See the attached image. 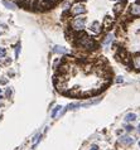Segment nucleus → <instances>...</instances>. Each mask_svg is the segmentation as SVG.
Here are the masks:
<instances>
[{
  "instance_id": "423d86ee",
  "label": "nucleus",
  "mask_w": 140,
  "mask_h": 150,
  "mask_svg": "<svg viewBox=\"0 0 140 150\" xmlns=\"http://www.w3.org/2000/svg\"><path fill=\"white\" fill-rule=\"evenodd\" d=\"M88 28H90V30L93 32V33H96V34L101 33V30H102V28H101V24H100L98 22H93V23H91V25H90Z\"/></svg>"
},
{
  "instance_id": "2eb2a0df",
  "label": "nucleus",
  "mask_w": 140,
  "mask_h": 150,
  "mask_svg": "<svg viewBox=\"0 0 140 150\" xmlns=\"http://www.w3.org/2000/svg\"><path fill=\"white\" fill-rule=\"evenodd\" d=\"M19 52H20V43L17 44V49H15V57H19Z\"/></svg>"
},
{
  "instance_id": "a878e982",
  "label": "nucleus",
  "mask_w": 140,
  "mask_h": 150,
  "mask_svg": "<svg viewBox=\"0 0 140 150\" xmlns=\"http://www.w3.org/2000/svg\"><path fill=\"white\" fill-rule=\"evenodd\" d=\"M139 146H140V141H139Z\"/></svg>"
},
{
  "instance_id": "f3484780",
  "label": "nucleus",
  "mask_w": 140,
  "mask_h": 150,
  "mask_svg": "<svg viewBox=\"0 0 140 150\" xmlns=\"http://www.w3.org/2000/svg\"><path fill=\"white\" fill-rule=\"evenodd\" d=\"M39 136H40L39 134H38V135H36V136H34V139H33V143H34V144H36L38 140H39Z\"/></svg>"
},
{
  "instance_id": "f257e3e1",
  "label": "nucleus",
  "mask_w": 140,
  "mask_h": 150,
  "mask_svg": "<svg viewBox=\"0 0 140 150\" xmlns=\"http://www.w3.org/2000/svg\"><path fill=\"white\" fill-rule=\"evenodd\" d=\"M85 23H86V18H76V19H73V22H72L71 28L75 32H81L85 28Z\"/></svg>"
},
{
  "instance_id": "412c9836",
  "label": "nucleus",
  "mask_w": 140,
  "mask_h": 150,
  "mask_svg": "<svg viewBox=\"0 0 140 150\" xmlns=\"http://www.w3.org/2000/svg\"><path fill=\"white\" fill-rule=\"evenodd\" d=\"M116 82H118V83H121V82H122V77H119L118 79H116Z\"/></svg>"
},
{
  "instance_id": "aec40b11",
  "label": "nucleus",
  "mask_w": 140,
  "mask_h": 150,
  "mask_svg": "<svg viewBox=\"0 0 140 150\" xmlns=\"http://www.w3.org/2000/svg\"><path fill=\"white\" fill-rule=\"evenodd\" d=\"M90 150H98V148H97V145H92Z\"/></svg>"
},
{
  "instance_id": "a211bd4d",
  "label": "nucleus",
  "mask_w": 140,
  "mask_h": 150,
  "mask_svg": "<svg viewBox=\"0 0 140 150\" xmlns=\"http://www.w3.org/2000/svg\"><path fill=\"white\" fill-rule=\"evenodd\" d=\"M7 82H8L7 78H0V83H1V85H5Z\"/></svg>"
},
{
  "instance_id": "20e7f679",
  "label": "nucleus",
  "mask_w": 140,
  "mask_h": 150,
  "mask_svg": "<svg viewBox=\"0 0 140 150\" xmlns=\"http://www.w3.org/2000/svg\"><path fill=\"white\" fill-rule=\"evenodd\" d=\"M129 13H130V15H133L135 18H139L140 17V5L136 4V3L135 4H133L129 9Z\"/></svg>"
},
{
  "instance_id": "ddd939ff",
  "label": "nucleus",
  "mask_w": 140,
  "mask_h": 150,
  "mask_svg": "<svg viewBox=\"0 0 140 150\" xmlns=\"http://www.w3.org/2000/svg\"><path fill=\"white\" fill-rule=\"evenodd\" d=\"M59 110H61V106H56V107H54V110L52 111V117H56V115H57V112Z\"/></svg>"
},
{
  "instance_id": "39448f33",
  "label": "nucleus",
  "mask_w": 140,
  "mask_h": 150,
  "mask_svg": "<svg viewBox=\"0 0 140 150\" xmlns=\"http://www.w3.org/2000/svg\"><path fill=\"white\" fill-rule=\"evenodd\" d=\"M125 5H126V0H122V1L118 3V4L114 7V13L116 14V15H119V14H121V11L124 10Z\"/></svg>"
},
{
  "instance_id": "9d476101",
  "label": "nucleus",
  "mask_w": 140,
  "mask_h": 150,
  "mask_svg": "<svg viewBox=\"0 0 140 150\" xmlns=\"http://www.w3.org/2000/svg\"><path fill=\"white\" fill-rule=\"evenodd\" d=\"M3 4H4L8 9H11V10H15V9H17L15 4H14V3H11V1H8V0H3Z\"/></svg>"
},
{
  "instance_id": "f03ea898",
  "label": "nucleus",
  "mask_w": 140,
  "mask_h": 150,
  "mask_svg": "<svg viewBox=\"0 0 140 150\" xmlns=\"http://www.w3.org/2000/svg\"><path fill=\"white\" fill-rule=\"evenodd\" d=\"M85 13H86V8H85L83 4H80V3L75 4L71 9V14L72 15H75V17L81 15V14H85Z\"/></svg>"
},
{
  "instance_id": "dca6fc26",
  "label": "nucleus",
  "mask_w": 140,
  "mask_h": 150,
  "mask_svg": "<svg viewBox=\"0 0 140 150\" xmlns=\"http://www.w3.org/2000/svg\"><path fill=\"white\" fill-rule=\"evenodd\" d=\"M125 130H126V131H133L134 126L133 125H126V126H125Z\"/></svg>"
},
{
  "instance_id": "4468645a",
  "label": "nucleus",
  "mask_w": 140,
  "mask_h": 150,
  "mask_svg": "<svg viewBox=\"0 0 140 150\" xmlns=\"http://www.w3.org/2000/svg\"><path fill=\"white\" fill-rule=\"evenodd\" d=\"M7 57V51L4 48H0V58H4Z\"/></svg>"
},
{
  "instance_id": "0eeeda50",
  "label": "nucleus",
  "mask_w": 140,
  "mask_h": 150,
  "mask_svg": "<svg viewBox=\"0 0 140 150\" xmlns=\"http://www.w3.org/2000/svg\"><path fill=\"white\" fill-rule=\"evenodd\" d=\"M131 67H134L136 71H140V56H135L131 59Z\"/></svg>"
},
{
  "instance_id": "1a4fd4ad",
  "label": "nucleus",
  "mask_w": 140,
  "mask_h": 150,
  "mask_svg": "<svg viewBox=\"0 0 140 150\" xmlns=\"http://www.w3.org/2000/svg\"><path fill=\"white\" fill-rule=\"evenodd\" d=\"M53 52H54V53H58V54H66V53H67V49L65 48V47L54 46V47H53Z\"/></svg>"
},
{
  "instance_id": "7ed1b4c3",
  "label": "nucleus",
  "mask_w": 140,
  "mask_h": 150,
  "mask_svg": "<svg viewBox=\"0 0 140 150\" xmlns=\"http://www.w3.org/2000/svg\"><path fill=\"white\" fill-rule=\"evenodd\" d=\"M114 23H115V19H114L112 17H110V15H106V17H105V19H104V23H102L104 29L110 30V29L114 26Z\"/></svg>"
},
{
  "instance_id": "5701e85b",
  "label": "nucleus",
  "mask_w": 140,
  "mask_h": 150,
  "mask_svg": "<svg viewBox=\"0 0 140 150\" xmlns=\"http://www.w3.org/2000/svg\"><path fill=\"white\" fill-rule=\"evenodd\" d=\"M114 1H119V3H120V1H122V0H114Z\"/></svg>"
},
{
  "instance_id": "9b49d317",
  "label": "nucleus",
  "mask_w": 140,
  "mask_h": 150,
  "mask_svg": "<svg viewBox=\"0 0 140 150\" xmlns=\"http://www.w3.org/2000/svg\"><path fill=\"white\" fill-rule=\"evenodd\" d=\"M112 39H114V35L112 34H107L106 37L104 38V40H102V43L105 44V46H109L110 43L112 42Z\"/></svg>"
},
{
  "instance_id": "6e6552de",
  "label": "nucleus",
  "mask_w": 140,
  "mask_h": 150,
  "mask_svg": "<svg viewBox=\"0 0 140 150\" xmlns=\"http://www.w3.org/2000/svg\"><path fill=\"white\" fill-rule=\"evenodd\" d=\"M120 141H121L122 144H125V145H131V144L134 143L133 137L127 136V135H124V136H121V137H120Z\"/></svg>"
},
{
  "instance_id": "f8f14e48",
  "label": "nucleus",
  "mask_w": 140,
  "mask_h": 150,
  "mask_svg": "<svg viewBox=\"0 0 140 150\" xmlns=\"http://www.w3.org/2000/svg\"><path fill=\"white\" fill-rule=\"evenodd\" d=\"M135 120H136V115L135 114H127L126 116H125V121H127V122L135 121Z\"/></svg>"
},
{
  "instance_id": "393cba45",
  "label": "nucleus",
  "mask_w": 140,
  "mask_h": 150,
  "mask_svg": "<svg viewBox=\"0 0 140 150\" xmlns=\"http://www.w3.org/2000/svg\"><path fill=\"white\" fill-rule=\"evenodd\" d=\"M0 93H1V88H0Z\"/></svg>"
},
{
  "instance_id": "4be33fe9",
  "label": "nucleus",
  "mask_w": 140,
  "mask_h": 150,
  "mask_svg": "<svg viewBox=\"0 0 140 150\" xmlns=\"http://www.w3.org/2000/svg\"><path fill=\"white\" fill-rule=\"evenodd\" d=\"M138 130H139V132H140V124H139V126H138Z\"/></svg>"
},
{
  "instance_id": "b1692460",
  "label": "nucleus",
  "mask_w": 140,
  "mask_h": 150,
  "mask_svg": "<svg viewBox=\"0 0 140 150\" xmlns=\"http://www.w3.org/2000/svg\"><path fill=\"white\" fill-rule=\"evenodd\" d=\"M77 1H80V0H77ZM82 1H86V0H82Z\"/></svg>"
},
{
  "instance_id": "6ab92c4d",
  "label": "nucleus",
  "mask_w": 140,
  "mask_h": 150,
  "mask_svg": "<svg viewBox=\"0 0 140 150\" xmlns=\"http://www.w3.org/2000/svg\"><path fill=\"white\" fill-rule=\"evenodd\" d=\"M10 95H11L10 88H7V97H10Z\"/></svg>"
}]
</instances>
